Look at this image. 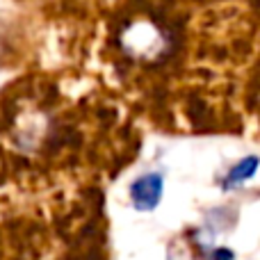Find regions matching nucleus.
Segmentation results:
<instances>
[{"label":"nucleus","instance_id":"7ed1b4c3","mask_svg":"<svg viewBox=\"0 0 260 260\" xmlns=\"http://www.w3.org/2000/svg\"><path fill=\"white\" fill-rule=\"evenodd\" d=\"M212 260H233V253H231L229 249H217Z\"/></svg>","mask_w":260,"mask_h":260},{"label":"nucleus","instance_id":"f03ea898","mask_svg":"<svg viewBox=\"0 0 260 260\" xmlns=\"http://www.w3.org/2000/svg\"><path fill=\"white\" fill-rule=\"evenodd\" d=\"M258 167H260V157H256V155H249V157H244V160H240L238 165L226 174L224 183H221L224 189H233V187H240L242 183H247V180L256 174Z\"/></svg>","mask_w":260,"mask_h":260},{"label":"nucleus","instance_id":"f257e3e1","mask_svg":"<svg viewBox=\"0 0 260 260\" xmlns=\"http://www.w3.org/2000/svg\"><path fill=\"white\" fill-rule=\"evenodd\" d=\"M162 187L165 180L162 174H144L130 185V201L137 210H153L162 199Z\"/></svg>","mask_w":260,"mask_h":260}]
</instances>
